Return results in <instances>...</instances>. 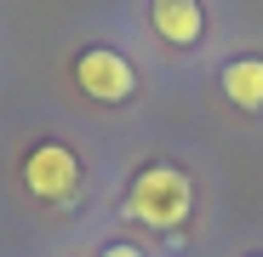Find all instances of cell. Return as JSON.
I'll return each mask as SVG.
<instances>
[{
  "mask_svg": "<svg viewBox=\"0 0 263 257\" xmlns=\"http://www.w3.org/2000/svg\"><path fill=\"white\" fill-rule=\"evenodd\" d=\"M195 206V189L178 166H143L132 177V194H126V218H138L149 229H178Z\"/></svg>",
  "mask_w": 263,
  "mask_h": 257,
  "instance_id": "cell-1",
  "label": "cell"
},
{
  "mask_svg": "<svg viewBox=\"0 0 263 257\" xmlns=\"http://www.w3.org/2000/svg\"><path fill=\"white\" fill-rule=\"evenodd\" d=\"M23 183H29L40 200H69L74 183H80V160H74L63 143H40V149L23 160Z\"/></svg>",
  "mask_w": 263,
  "mask_h": 257,
  "instance_id": "cell-2",
  "label": "cell"
},
{
  "mask_svg": "<svg viewBox=\"0 0 263 257\" xmlns=\"http://www.w3.org/2000/svg\"><path fill=\"white\" fill-rule=\"evenodd\" d=\"M74 80L86 86V97H98V103H126L132 97V63L120 52H86L74 63Z\"/></svg>",
  "mask_w": 263,
  "mask_h": 257,
  "instance_id": "cell-3",
  "label": "cell"
},
{
  "mask_svg": "<svg viewBox=\"0 0 263 257\" xmlns=\"http://www.w3.org/2000/svg\"><path fill=\"white\" fill-rule=\"evenodd\" d=\"M149 17H155L160 40H172V46H195V40H200V29H206V17H200V6H195V0H155V6H149Z\"/></svg>",
  "mask_w": 263,
  "mask_h": 257,
  "instance_id": "cell-4",
  "label": "cell"
},
{
  "mask_svg": "<svg viewBox=\"0 0 263 257\" xmlns=\"http://www.w3.org/2000/svg\"><path fill=\"white\" fill-rule=\"evenodd\" d=\"M223 97L240 109H263V57H235L223 69Z\"/></svg>",
  "mask_w": 263,
  "mask_h": 257,
  "instance_id": "cell-5",
  "label": "cell"
},
{
  "mask_svg": "<svg viewBox=\"0 0 263 257\" xmlns=\"http://www.w3.org/2000/svg\"><path fill=\"white\" fill-rule=\"evenodd\" d=\"M103 257H143V251H138V246H126V240H115V246H109Z\"/></svg>",
  "mask_w": 263,
  "mask_h": 257,
  "instance_id": "cell-6",
  "label": "cell"
}]
</instances>
